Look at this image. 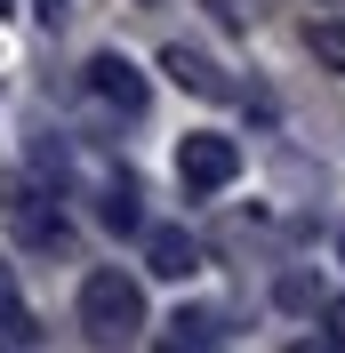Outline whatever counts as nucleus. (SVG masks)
<instances>
[{
  "instance_id": "1",
  "label": "nucleus",
  "mask_w": 345,
  "mask_h": 353,
  "mask_svg": "<svg viewBox=\"0 0 345 353\" xmlns=\"http://www.w3.org/2000/svg\"><path fill=\"white\" fill-rule=\"evenodd\" d=\"M81 330H88V337H112V345L137 337V330H145V289H137L129 273L97 265V273L81 281Z\"/></svg>"
},
{
  "instance_id": "2",
  "label": "nucleus",
  "mask_w": 345,
  "mask_h": 353,
  "mask_svg": "<svg viewBox=\"0 0 345 353\" xmlns=\"http://www.w3.org/2000/svg\"><path fill=\"white\" fill-rule=\"evenodd\" d=\"M177 176L193 185V193H225L241 176V153H233V137H217V129H193L185 145H177Z\"/></svg>"
},
{
  "instance_id": "3",
  "label": "nucleus",
  "mask_w": 345,
  "mask_h": 353,
  "mask_svg": "<svg viewBox=\"0 0 345 353\" xmlns=\"http://www.w3.org/2000/svg\"><path fill=\"white\" fill-rule=\"evenodd\" d=\"M81 72H88V97H105V105H112V112H129V121H137V112L152 105L145 72H137L129 57H121V48H97V57H88Z\"/></svg>"
},
{
  "instance_id": "4",
  "label": "nucleus",
  "mask_w": 345,
  "mask_h": 353,
  "mask_svg": "<svg viewBox=\"0 0 345 353\" xmlns=\"http://www.w3.org/2000/svg\"><path fill=\"white\" fill-rule=\"evenodd\" d=\"M161 72H169L177 88H193V97H225V72H217L201 48H185V41H169V48H161Z\"/></svg>"
},
{
  "instance_id": "5",
  "label": "nucleus",
  "mask_w": 345,
  "mask_h": 353,
  "mask_svg": "<svg viewBox=\"0 0 345 353\" xmlns=\"http://www.w3.org/2000/svg\"><path fill=\"white\" fill-rule=\"evenodd\" d=\"M145 257H152V273H161V281H185V273L201 265V249H193V233H177V225H152V233H145Z\"/></svg>"
},
{
  "instance_id": "6",
  "label": "nucleus",
  "mask_w": 345,
  "mask_h": 353,
  "mask_svg": "<svg viewBox=\"0 0 345 353\" xmlns=\"http://www.w3.org/2000/svg\"><path fill=\"white\" fill-rule=\"evenodd\" d=\"M97 217H105L112 233H137V185H129V176H105V201H97Z\"/></svg>"
},
{
  "instance_id": "7",
  "label": "nucleus",
  "mask_w": 345,
  "mask_h": 353,
  "mask_svg": "<svg viewBox=\"0 0 345 353\" xmlns=\"http://www.w3.org/2000/svg\"><path fill=\"white\" fill-rule=\"evenodd\" d=\"M169 337H177V345H217V337H225V330H217V313L209 305H185V313H177V321H169Z\"/></svg>"
},
{
  "instance_id": "8",
  "label": "nucleus",
  "mask_w": 345,
  "mask_h": 353,
  "mask_svg": "<svg viewBox=\"0 0 345 353\" xmlns=\"http://www.w3.org/2000/svg\"><path fill=\"white\" fill-rule=\"evenodd\" d=\"M305 48H313L329 72H345V17H322L313 32H305Z\"/></svg>"
},
{
  "instance_id": "9",
  "label": "nucleus",
  "mask_w": 345,
  "mask_h": 353,
  "mask_svg": "<svg viewBox=\"0 0 345 353\" xmlns=\"http://www.w3.org/2000/svg\"><path fill=\"white\" fill-rule=\"evenodd\" d=\"M24 345H32V313L17 297H0V353H24Z\"/></svg>"
},
{
  "instance_id": "10",
  "label": "nucleus",
  "mask_w": 345,
  "mask_h": 353,
  "mask_svg": "<svg viewBox=\"0 0 345 353\" xmlns=\"http://www.w3.org/2000/svg\"><path fill=\"white\" fill-rule=\"evenodd\" d=\"M273 305H281V313H305V305H322V281H305V273H281V281H273Z\"/></svg>"
},
{
  "instance_id": "11",
  "label": "nucleus",
  "mask_w": 345,
  "mask_h": 353,
  "mask_svg": "<svg viewBox=\"0 0 345 353\" xmlns=\"http://www.w3.org/2000/svg\"><path fill=\"white\" fill-rule=\"evenodd\" d=\"M322 321H329V337L345 345V297H329V305H322Z\"/></svg>"
},
{
  "instance_id": "12",
  "label": "nucleus",
  "mask_w": 345,
  "mask_h": 353,
  "mask_svg": "<svg viewBox=\"0 0 345 353\" xmlns=\"http://www.w3.org/2000/svg\"><path fill=\"white\" fill-rule=\"evenodd\" d=\"M289 353H345V345H337V337L322 330V337H297V345H289Z\"/></svg>"
},
{
  "instance_id": "13",
  "label": "nucleus",
  "mask_w": 345,
  "mask_h": 353,
  "mask_svg": "<svg viewBox=\"0 0 345 353\" xmlns=\"http://www.w3.org/2000/svg\"><path fill=\"white\" fill-rule=\"evenodd\" d=\"M32 17H41L48 32H57V24H65V0H32Z\"/></svg>"
},
{
  "instance_id": "14",
  "label": "nucleus",
  "mask_w": 345,
  "mask_h": 353,
  "mask_svg": "<svg viewBox=\"0 0 345 353\" xmlns=\"http://www.w3.org/2000/svg\"><path fill=\"white\" fill-rule=\"evenodd\" d=\"M161 353H193V345H177V337H161Z\"/></svg>"
},
{
  "instance_id": "15",
  "label": "nucleus",
  "mask_w": 345,
  "mask_h": 353,
  "mask_svg": "<svg viewBox=\"0 0 345 353\" xmlns=\"http://www.w3.org/2000/svg\"><path fill=\"white\" fill-rule=\"evenodd\" d=\"M337 257H345V233H337Z\"/></svg>"
},
{
  "instance_id": "16",
  "label": "nucleus",
  "mask_w": 345,
  "mask_h": 353,
  "mask_svg": "<svg viewBox=\"0 0 345 353\" xmlns=\"http://www.w3.org/2000/svg\"><path fill=\"white\" fill-rule=\"evenodd\" d=\"M0 17H8V0H0Z\"/></svg>"
}]
</instances>
